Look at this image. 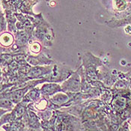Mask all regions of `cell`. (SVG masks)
Segmentation results:
<instances>
[{
    "mask_svg": "<svg viewBox=\"0 0 131 131\" xmlns=\"http://www.w3.org/2000/svg\"><path fill=\"white\" fill-rule=\"evenodd\" d=\"M1 41H2V43L4 44L5 46H9L10 44L12 43V41H13V38L12 36L10 35V34H4L2 35V38H1Z\"/></svg>",
    "mask_w": 131,
    "mask_h": 131,
    "instance_id": "6da1fadb",
    "label": "cell"
}]
</instances>
